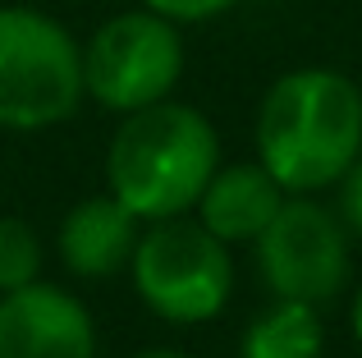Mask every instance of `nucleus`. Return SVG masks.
I'll use <instances>...</instances> for the list:
<instances>
[{"label": "nucleus", "mask_w": 362, "mask_h": 358, "mask_svg": "<svg viewBox=\"0 0 362 358\" xmlns=\"http://www.w3.org/2000/svg\"><path fill=\"white\" fill-rule=\"evenodd\" d=\"M362 156V88L339 69H289L257 106V161L284 193H321Z\"/></svg>", "instance_id": "1"}, {"label": "nucleus", "mask_w": 362, "mask_h": 358, "mask_svg": "<svg viewBox=\"0 0 362 358\" xmlns=\"http://www.w3.org/2000/svg\"><path fill=\"white\" fill-rule=\"evenodd\" d=\"M216 166V125L197 106L165 97L119 120L106 147V193H115L138 221H170L193 212Z\"/></svg>", "instance_id": "2"}, {"label": "nucleus", "mask_w": 362, "mask_h": 358, "mask_svg": "<svg viewBox=\"0 0 362 358\" xmlns=\"http://www.w3.org/2000/svg\"><path fill=\"white\" fill-rule=\"evenodd\" d=\"M78 101L83 46L74 33L33 5H0V129H55Z\"/></svg>", "instance_id": "3"}, {"label": "nucleus", "mask_w": 362, "mask_h": 358, "mask_svg": "<svg viewBox=\"0 0 362 358\" xmlns=\"http://www.w3.org/2000/svg\"><path fill=\"white\" fill-rule=\"evenodd\" d=\"M129 276L142 304L160 322L179 326L211 322L234 294L230 243H221L211 230H202L197 221H184V216L151 221V230L138 234Z\"/></svg>", "instance_id": "4"}, {"label": "nucleus", "mask_w": 362, "mask_h": 358, "mask_svg": "<svg viewBox=\"0 0 362 358\" xmlns=\"http://www.w3.org/2000/svg\"><path fill=\"white\" fill-rule=\"evenodd\" d=\"M179 79H184L179 23L142 5L106 18L83 42V97L115 115L165 101L179 88Z\"/></svg>", "instance_id": "5"}, {"label": "nucleus", "mask_w": 362, "mask_h": 358, "mask_svg": "<svg viewBox=\"0 0 362 358\" xmlns=\"http://www.w3.org/2000/svg\"><path fill=\"white\" fill-rule=\"evenodd\" d=\"M252 243L262 280L275 299L321 308L349 285V271H354L349 230L339 212H330L312 193H289Z\"/></svg>", "instance_id": "6"}, {"label": "nucleus", "mask_w": 362, "mask_h": 358, "mask_svg": "<svg viewBox=\"0 0 362 358\" xmlns=\"http://www.w3.org/2000/svg\"><path fill=\"white\" fill-rule=\"evenodd\" d=\"M0 358H97V326L69 289L33 280L0 294Z\"/></svg>", "instance_id": "7"}, {"label": "nucleus", "mask_w": 362, "mask_h": 358, "mask_svg": "<svg viewBox=\"0 0 362 358\" xmlns=\"http://www.w3.org/2000/svg\"><path fill=\"white\" fill-rule=\"evenodd\" d=\"M138 216L119 202L115 193H97L83 197L69 216L60 221V234H55V248H60V262L69 276L78 280H106L119 276L129 267L133 248H138Z\"/></svg>", "instance_id": "8"}, {"label": "nucleus", "mask_w": 362, "mask_h": 358, "mask_svg": "<svg viewBox=\"0 0 362 358\" xmlns=\"http://www.w3.org/2000/svg\"><path fill=\"white\" fill-rule=\"evenodd\" d=\"M284 197L289 193L275 184V175L262 161H234V166H216L193 212L197 225L211 230L221 243H252L271 225Z\"/></svg>", "instance_id": "9"}, {"label": "nucleus", "mask_w": 362, "mask_h": 358, "mask_svg": "<svg viewBox=\"0 0 362 358\" xmlns=\"http://www.w3.org/2000/svg\"><path fill=\"white\" fill-rule=\"evenodd\" d=\"M326 326L312 304L275 299L262 317H252L239 340V358H321Z\"/></svg>", "instance_id": "10"}, {"label": "nucleus", "mask_w": 362, "mask_h": 358, "mask_svg": "<svg viewBox=\"0 0 362 358\" xmlns=\"http://www.w3.org/2000/svg\"><path fill=\"white\" fill-rule=\"evenodd\" d=\"M42 280V239L28 221L0 216V294Z\"/></svg>", "instance_id": "11"}, {"label": "nucleus", "mask_w": 362, "mask_h": 358, "mask_svg": "<svg viewBox=\"0 0 362 358\" xmlns=\"http://www.w3.org/2000/svg\"><path fill=\"white\" fill-rule=\"evenodd\" d=\"M138 5L184 28V23H206V18H221V14H230V9L239 5V0H138Z\"/></svg>", "instance_id": "12"}, {"label": "nucleus", "mask_w": 362, "mask_h": 358, "mask_svg": "<svg viewBox=\"0 0 362 358\" xmlns=\"http://www.w3.org/2000/svg\"><path fill=\"white\" fill-rule=\"evenodd\" d=\"M339 221L354 239H362V156L339 175Z\"/></svg>", "instance_id": "13"}, {"label": "nucleus", "mask_w": 362, "mask_h": 358, "mask_svg": "<svg viewBox=\"0 0 362 358\" xmlns=\"http://www.w3.org/2000/svg\"><path fill=\"white\" fill-rule=\"evenodd\" d=\"M349 322H354V335L362 340V285H358V294H354V313H349Z\"/></svg>", "instance_id": "14"}, {"label": "nucleus", "mask_w": 362, "mask_h": 358, "mask_svg": "<svg viewBox=\"0 0 362 358\" xmlns=\"http://www.w3.org/2000/svg\"><path fill=\"white\" fill-rule=\"evenodd\" d=\"M133 358H188V354H179V350H147V354H133Z\"/></svg>", "instance_id": "15"}, {"label": "nucleus", "mask_w": 362, "mask_h": 358, "mask_svg": "<svg viewBox=\"0 0 362 358\" xmlns=\"http://www.w3.org/2000/svg\"><path fill=\"white\" fill-rule=\"evenodd\" d=\"M358 88H362V83H358Z\"/></svg>", "instance_id": "16"}]
</instances>
